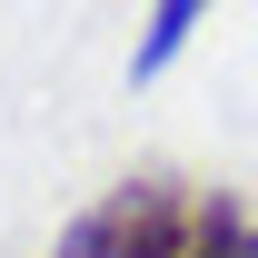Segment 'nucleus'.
Segmentation results:
<instances>
[{
    "label": "nucleus",
    "mask_w": 258,
    "mask_h": 258,
    "mask_svg": "<svg viewBox=\"0 0 258 258\" xmlns=\"http://www.w3.org/2000/svg\"><path fill=\"white\" fill-rule=\"evenodd\" d=\"M189 228H199V199L179 189V179H159V169H139L119 189H99L90 209L60 228L50 258H179Z\"/></svg>",
    "instance_id": "nucleus-1"
},
{
    "label": "nucleus",
    "mask_w": 258,
    "mask_h": 258,
    "mask_svg": "<svg viewBox=\"0 0 258 258\" xmlns=\"http://www.w3.org/2000/svg\"><path fill=\"white\" fill-rule=\"evenodd\" d=\"M209 10H219V0H149V20H139V40H129V80L179 70V50L209 30Z\"/></svg>",
    "instance_id": "nucleus-2"
},
{
    "label": "nucleus",
    "mask_w": 258,
    "mask_h": 258,
    "mask_svg": "<svg viewBox=\"0 0 258 258\" xmlns=\"http://www.w3.org/2000/svg\"><path fill=\"white\" fill-rule=\"evenodd\" d=\"M179 258H258V219H248V199L209 189V199H199V228H189V248H179Z\"/></svg>",
    "instance_id": "nucleus-3"
}]
</instances>
